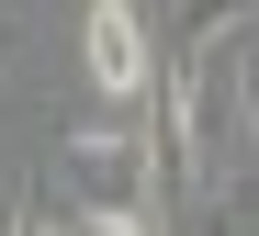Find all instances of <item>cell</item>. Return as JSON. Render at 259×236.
Instances as JSON below:
<instances>
[{
  "label": "cell",
  "instance_id": "1",
  "mask_svg": "<svg viewBox=\"0 0 259 236\" xmlns=\"http://www.w3.org/2000/svg\"><path fill=\"white\" fill-rule=\"evenodd\" d=\"M68 192H79V214H113V225H158L169 214L158 158H147L136 124H79L68 135Z\"/></svg>",
  "mask_w": 259,
  "mask_h": 236
},
{
  "label": "cell",
  "instance_id": "2",
  "mask_svg": "<svg viewBox=\"0 0 259 236\" xmlns=\"http://www.w3.org/2000/svg\"><path fill=\"white\" fill-rule=\"evenodd\" d=\"M79 68H91V90H102V102H147V90H158L147 0H91V12H79Z\"/></svg>",
  "mask_w": 259,
  "mask_h": 236
},
{
  "label": "cell",
  "instance_id": "3",
  "mask_svg": "<svg viewBox=\"0 0 259 236\" xmlns=\"http://www.w3.org/2000/svg\"><path fill=\"white\" fill-rule=\"evenodd\" d=\"M237 23H248V0H169V23H147V34H158V57H181V45H214Z\"/></svg>",
  "mask_w": 259,
  "mask_h": 236
},
{
  "label": "cell",
  "instance_id": "4",
  "mask_svg": "<svg viewBox=\"0 0 259 236\" xmlns=\"http://www.w3.org/2000/svg\"><path fill=\"white\" fill-rule=\"evenodd\" d=\"M203 236H248V180H203Z\"/></svg>",
  "mask_w": 259,
  "mask_h": 236
},
{
  "label": "cell",
  "instance_id": "5",
  "mask_svg": "<svg viewBox=\"0 0 259 236\" xmlns=\"http://www.w3.org/2000/svg\"><path fill=\"white\" fill-rule=\"evenodd\" d=\"M68 236H158V225H113V214H79Z\"/></svg>",
  "mask_w": 259,
  "mask_h": 236
},
{
  "label": "cell",
  "instance_id": "6",
  "mask_svg": "<svg viewBox=\"0 0 259 236\" xmlns=\"http://www.w3.org/2000/svg\"><path fill=\"white\" fill-rule=\"evenodd\" d=\"M12 57H23V12L0 0V68H12Z\"/></svg>",
  "mask_w": 259,
  "mask_h": 236
}]
</instances>
